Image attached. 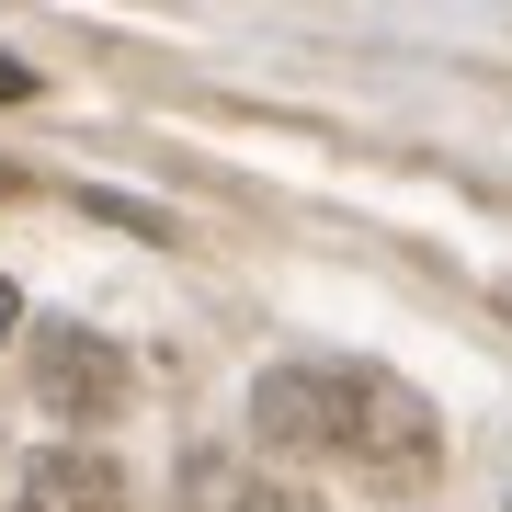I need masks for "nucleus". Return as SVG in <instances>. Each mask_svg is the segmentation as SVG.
Wrapping results in <instances>:
<instances>
[{"mask_svg": "<svg viewBox=\"0 0 512 512\" xmlns=\"http://www.w3.org/2000/svg\"><path fill=\"white\" fill-rule=\"evenodd\" d=\"M251 433L274 456H330L365 467L376 490H421L444 478V410L387 365H274L251 387Z\"/></svg>", "mask_w": 512, "mask_h": 512, "instance_id": "1", "label": "nucleus"}, {"mask_svg": "<svg viewBox=\"0 0 512 512\" xmlns=\"http://www.w3.org/2000/svg\"><path fill=\"white\" fill-rule=\"evenodd\" d=\"M35 399L46 410H69V421H103V410H126V353L103 342V330H35Z\"/></svg>", "mask_w": 512, "mask_h": 512, "instance_id": "2", "label": "nucleus"}, {"mask_svg": "<svg viewBox=\"0 0 512 512\" xmlns=\"http://www.w3.org/2000/svg\"><path fill=\"white\" fill-rule=\"evenodd\" d=\"M12 512H126V478H114V456H92V444H46V456L23 467Z\"/></svg>", "mask_w": 512, "mask_h": 512, "instance_id": "3", "label": "nucleus"}, {"mask_svg": "<svg viewBox=\"0 0 512 512\" xmlns=\"http://www.w3.org/2000/svg\"><path fill=\"white\" fill-rule=\"evenodd\" d=\"M194 512H308V501H285L274 478H217V456H205V478H194Z\"/></svg>", "mask_w": 512, "mask_h": 512, "instance_id": "4", "label": "nucleus"}, {"mask_svg": "<svg viewBox=\"0 0 512 512\" xmlns=\"http://www.w3.org/2000/svg\"><path fill=\"white\" fill-rule=\"evenodd\" d=\"M0 103H35V69H23L12 46H0Z\"/></svg>", "mask_w": 512, "mask_h": 512, "instance_id": "5", "label": "nucleus"}, {"mask_svg": "<svg viewBox=\"0 0 512 512\" xmlns=\"http://www.w3.org/2000/svg\"><path fill=\"white\" fill-rule=\"evenodd\" d=\"M12 319H23V308H12V285H0V342H12Z\"/></svg>", "mask_w": 512, "mask_h": 512, "instance_id": "6", "label": "nucleus"}]
</instances>
